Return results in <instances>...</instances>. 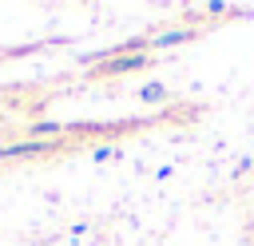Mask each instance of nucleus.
I'll return each mask as SVG.
<instances>
[{
    "label": "nucleus",
    "instance_id": "obj_5",
    "mask_svg": "<svg viewBox=\"0 0 254 246\" xmlns=\"http://www.w3.org/2000/svg\"><path fill=\"white\" fill-rule=\"evenodd\" d=\"M139 99H143V103H163V99H167V87H163V83H147V87L139 91Z\"/></svg>",
    "mask_w": 254,
    "mask_h": 246
},
{
    "label": "nucleus",
    "instance_id": "obj_2",
    "mask_svg": "<svg viewBox=\"0 0 254 246\" xmlns=\"http://www.w3.org/2000/svg\"><path fill=\"white\" fill-rule=\"evenodd\" d=\"M56 143L52 139H20V143H8V147H0V159H24V155H44V151H52Z\"/></svg>",
    "mask_w": 254,
    "mask_h": 246
},
{
    "label": "nucleus",
    "instance_id": "obj_6",
    "mask_svg": "<svg viewBox=\"0 0 254 246\" xmlns=\"http://www.w3.org/2000/svg\"><path fill=\"white\" fill-rule=\"evenodd\" d=\"M91 155H95V163H103V159H111V147H95Z\"/></svg>",
    "mask_w": 254,
    "mask_h": 246
},
{
    "label": "nucleus",
    "instance_id": "obj_4",
    "mask_svg": "<svg viewBox=\"0 0 254 246\" xmlns=\"http://www.w3.org/2000/svg\"><path fill=\"white\" fill-rule=\"evenodd\" d=\"M183 40H190V32H187V28H175V32H159V36H155V48H167V44H183Z\"/></svg>",
    "mask_w": 254,
    "mask_h": 246
},
{
    "label": "nucleus",
    "instance_id": "obj_3",
    "mask_svg": "<svg viewBox=\"0 0 254 246\" xmlns=\"http://www.w3.org/2000/svg\"><path fill=\"white\" fill-rule=\"evenodd\" d=\"M60 131H64V123H56V119H40V123L28 127V139H52V135H60Z\"/></svg>",
    "mask_w": 254,
    "mask_h": 246
},
{
    "label": "nucleus",
    "instance_id": "obj_1",
    "mask_svg": "<svg viewBox=\"0 0 254 246\" xmlns=\"http://www.w3.org/2000/svg\"><path fill=\"white\" fill-rule=\"evenodd\" d=\"M151 63V56L147 52H119V56H111V60H103L99 63V75H127V71H143Z\"/></svg>",
    "mask_w": 254,
    "mask_h": 246
}]
</instances>
